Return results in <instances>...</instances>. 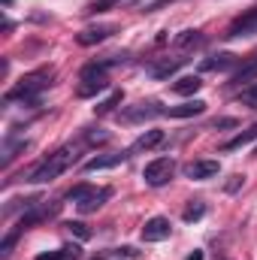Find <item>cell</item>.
Returning <instances> with one entry per match:
<instances>
[{"mask_svg": "<svg viewBox=\"0 0 257 260\" xmlns=\"http://www.w3.org/2000/svg\"><path fill=\"white\" fill-rule=\"evenodd\" d=\"M52 70H37L30 76H24L12 91H6V103H24V106H37L40 94L52 85Z\"/></svg>", "mask_w": 257, "mask_h": 260, "instance_id": "obj_1", "label": "cell"}, {"mask_svg": "<svg viewBox=\"0 0 257 260\" xmlns=\"http://www.w3.org/2000/svg\"><path fill=\"white\" fill-rule=\"evenodd\" d=\"M76 148L73 145H64V148H58L55 154H49L30 176H27V182H34V185H46V182H55L64 170H70L73 164H76Z\"/></svg>", "mask_w": 257, "mask_h": 260, "instance_id": "obj_2", "label": "cell"}, {"mask_svg": "<svg viewBox=\"0 0 257 260\" xmlns=\"http://www.w3.org/2000/svg\"><path fill=\"white\" fill-rule=\"evenodd\" d=\"M109 197H112V191H109V188L76 185V188H70V191H67V203H76V206H79V212L91 215V212H97V209H100Z\"/></svg>", "mask_w": 257, "mask_h": 260, "instance_id": "obj_3", "label": "cell"}, {"mask_svg": "<svg viewBox=\"0 0 257 260\" xmlns=\"http://www.w3.org/2000/svg\"><path fill=\"white\" fill-rule=\"evenodd\" d=\"M173 173H176V164H173L170 157H157V160L145 164V170H142V179H145V185H151V188H160V185H167V182L173 179Z\"/></svg>", "mask_w": 257, "mask_h": 260, "instance_id": "obj_4", "label": "cell"}, {"mask_svg": "<svg viewBox=\"0 0 257 260\" xmlns=\"http://www.w3.org/2000/svg\"><path fill=\"white\" fill-rule=\"evenodd\" d=\"M221 173V164L218 160H194L185 167V176L194 182H206V179H215Z\"/></svg>", "mask_w": 257, "mask_h": 260, "instance_id": "obj_5", "label": "cell"}, {"mask_svg": "<svg viewBox=\"0 0 257 260\" xmlns=\"http://www.w3.org/2000/svg\"><path fill=\"white\" fill-rule=\"evenodd\" d=\"M130 157V151H115V154H97L85 164V173H100V170H112V167H121Z\"/></svg>", "mask_w": 257, "mask_h": 260, "instance_id": "obj_6", "label": "cell"}, {"mask_svg": "<svg viewBox=\"0 0 257 260\" xmlns=\"http://www.w3.org/2000/svg\"><path fill=\"white\" fill-rule=\"evenodd\" d=\"M227 40H239V37H257V9H251L248 15H242L239 21L230 24V30L224 34Z\"/></svg>", "mask_w": 257, "mask_h": 260, "instance_id": "obj_7", "label": "cell"}, {"mask_svg": "<svg viewBox=\"0 0 257 260\" xmlns=\"http://www.w3.org/2000/svg\"><path fill=\"white\" fill-rule=\"evenodd\" d=\"M170 230H173V224L167 218H151L142 227V242H164L170 236Z\"/></svg>", "mask_w": 257, "mask_h": 260, "instance_id": "obj_8", "label": "cell"}, {"mask_svg": "<svg viewBox=\"0 0 257 260\" xmlns=\"http://www.w3.org/2000/svg\"><path fill=\"white\" fill-rule=\"evenodd\" d=\"M112 34H115V27H112V24H97V27H88V30H82L76 40H79V46H97V43L109 40Z\"/></svg>", "mask_w": 257, "mask_h": 260, "instance_id": "obj_9", "label": "cell"}, {"mask_svg": "<svg viewBox=\"0 0 257 260\" xmlns=\"http://www.w3.org/2000/svg\"><path fill=\"white\" fill-rule=\"evenodd\" d=\"M203 112H206L203 100H188L182 106H167L164 109V115H170V118H194V115H203Z\"/></svg>", "mask_w": 257, "mask_h": 260, "instance_id": "obj_10", "label": "cell"}, {"mask_svg": "<svg viewBox=\"0 0 257 260\" xmlns=\"http://www.w3.org/2000/svg\"><path fill=\"white\" fill-rule=\"evenodd\" d=\"M160 142H164V130H145V133L133 142L130 151H142V148L148 151V148H154V145H160Z\"/></svg>", "mask_w": 257, "mask_h": 260, "instance_id": "obj_11", "label": "cell"}, {"mask_svg": "<svg viewBox=\"0 0 257 260\" xmlns=\"http://www.w3.org/2000/svg\"><path fill=\"white\" fill-rule=\"evenodd\" d=\"M200 88H203L200 76H182V79H176V82H173V91H176V94H182V97H188V94H197Z\"/></svg>", "mask_w": 257, "mask_h": 260, "instance_id": "obj_12", "label": "cell"}, {"mask_svg": "<svg viewBox=\"0 0 257 260\" xmlns=\"http://www.w3.org/2000/svg\"><path fill=\"white\" fill-rule=\"evenodd\" d=\"M151 115H164V109H157V103H139L136 109L124 112V121H139V118H151Z\"/></svg>", "mask_w": 257, "mask_h": 260, "instance_id": "obj_13", "label": "cell"}, {"mask_svg": "<svg viewBox=\"0 0 257 260\" xmlns=\"http://www.w3.org/2000/svg\"><path fill=\"white\" fill-rule=\"evenodd\" d=\"M185 61H188V58H173V61L167 58V61H160V64H154L151 70H148V73H151L154 79H167V76H173V73H176L179 67L185 64Z\"/></svg>", "mask_w": 257, "mask_h": 260, "instance_id": "obj_14", "label": "cell"}, {"mask_svg": "<svg viewBox=\"0 0 257 260\" xmlns=\"http://www.w3.org/2000/svg\"><path fill=\"white\" fill-rule=\"evenodd\" d=\"M236 64H239V58L227 52V55H215V58L203 61V70H218L221 73V70H230V67H236Z\"/></svg>", "mask_w": 257, "mask_h": 260, "instance_id": "obj_15", "label": "cell"}, {"mask_svg": "<svg viewBox=\"0 0 257 260\" xmlns=\"http://www.w3.org/2000/svg\"><path fill=\"white\" fill-rule=\"evenodd\" d=\"M24 145H27L24 139H15V136L9 133V136L3 139V157H0V164H3V167H9V164H12V157H15V151H18V148H24Z\"/></svg>", "mask_w": 257, "mask_h": 260, "instance_id": "obj_16", "label": "cell"}, {"mask_svg": "<svg viewBox=\"0 0 257 260\" xmlns=\"http://www.w3.org/2000/svg\"><path fill=\"white\" fill-rule=\"evenodd\" d=\"M82 257V251L76 248V245H64V248H58V251H43L37 260H79Z\"/></svg>", "mask_w": 257, "mask_h": 260, "instance_id": "obj_17", "label": "cell"}, {"mask_svg": "<svg viewBox=\"0 0 257 260\" xmlns=\"http://www.w3.org/2000/svg\"><path fill=\"white\" fill-rule=\"evenodd\" d=\"M257 139V124L245 130V133H239V136H233L230 142H224V151H236V148H242V145H248V142H254Z\"/></svg>", "mask_w": 257, "mask_h": 260, "instance_id": "obj_18", "label": "cell"}, {"mask_svg": "<svg viewBox=\"0 0 257 260\" xmlns=\"http://www.w3.org/2000/svg\"><path fill=\"white\" fill-rule=\"evenodd\" d=\"M251 79H257V58H251L248 64H242L236 73H233V79L230 82H236V85H242V82H251Z\"/></svg>", "mask_w": 257, "mask_h": 260, "instance_id": "obj_19", "label": "cell"}, {"mask_svg": "<svg viewBox=\"0 0 257 260\" xmlns=\"http://www.w3.org/2000/svg\"><path fill=\"white\" fill-rule=\"evenodd\" d=\"M200 43H203V34L200 30H185V34L176 37V46L179 49H191V46H200Z\"/></svg>", "mask_w": 257, "mask_h": 260, "instance_id": "obj_20", "label": "cell"}, {"mask_svg": "<svg viewBox=\"0 0 257 260\" xmlns=\"http://www.w3.org/2000/svg\"><path fill=\"white\" fill-rule=\"evenodd\" d=\"M121 97H124L121 91H112V94H109V97H106L103 103H97V106H94V112H97V115H106V112H112V109H115V106L121 103Z\"/></svg>", "mask_w": 257, "mask_h": 260, "instance_id": "obj_21", "label": "cell"}, {"mask_svg": "<svg viewBox=\"0 0 257 260\" xmlns=\"http://www.w3.org/2000/svg\"><path fill=\"white\" fill-rule=\"evenodd\" d=\"M239 103H242V106H248V109H257V85L239 91Z\"/></svg>", "mask_w": 257, "mask_h": 260, "instance_id": "obj_22", "label": "cell"}, {"mask_svg": "<svg viewBox=\"0 0 257 260\" xmlns=\"http://www.w3.org/2000/svg\"><path fill=\"white\" fill-rule=\"evenodd\" d=\"M203 215H206V206H203V203H197V206H188V209H185V215H182V218L191 224V221H200Z\"/></svg>", "mask_w": 257, "mask_h": 260, "instance_id": "obj_23", "label": "cell"}, {"mask_svg": "<svg viewBox=\"0 0 257 260\" xmlns=\"http://www.w3.org/2000/svg\"><path fill=\"white\" fill-rule=\"evenodd\" d=\"M67 230H70V233H76L79 239H91V230H88L82 221H70V224H67Z\"/></svg>", "mask_w": 257, "mask_h": 260, "instance_id": "obj_24", "label": "cell"}, {"mask_svg": "<svg viewBox=\"0 0 257 260\" xmlns=\"http://www.w3.org/2000/svg\"><path fill=\"white\" fill-rule=\"evenodd\" d=\"M85 139H88V142H106V139H109V133H106V130H100V127H97V130L91 127L88 133H85Z\"/></svg>", "mask_w": 257, "mask_h": 260, "instance_id": "obj_25", "label": "cell"}, {"mask_svg": "<svg viewBox=\"0 0 257 260\" xmlns=\"http://www.w3.org/2000/svg\"><path fill=\"white\" fill-rule=\"evenodd\" d=\"M15 236H18V233H9V236L3 239V245H0V257L3 260L9 257V251H12V245H15Z\"/></svg>", "mask_w": 257, "mask_h": 260, "instance_id": "obj_26", "label": "cell"}, {"mask_svg": "<svg viewBox=\"0 0 257 260\" xmlns=\"http://www.w3.org/2000/svg\"><path fill=\"white\" fill-rule=\"evenodd\" d=\"M112 3H118V0H97V3H91V9H88V12H103V9H109Z\"/></svg>", "mask_w": 257, "mask_h": 260, "instance_id": "obj_27", "label": "cell"}, {"mask_svg": "<svg viewBox=\"0 0 257 260\" xmlns=\"http://www.w3.org/2000/svg\"><path fill=\"white\" fill-rule=\"evenodd\" d=\"M215 127H236V121H233V118H218Z\"/></svg>", "mask_w": 257, "mask_h": 260, "instance_id": "obj_28", "label": "cell"}, {"mask_svg": "<svg viewBox=\"0 0 257 260\" xmlns=\"http://www.w3.org/2000/svg\"><path fill=\"white\" fill-rule=\"evenodd\" d=\"M188 260H203V251H194V254H191Z\"/></svg>", "mask_w": 257, "mask_h": 260, "instance_id": "obj_29", "label": "cell"}]
</instances>
